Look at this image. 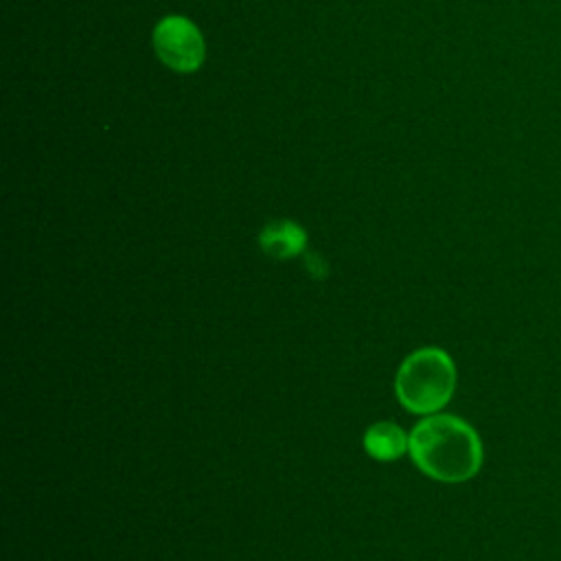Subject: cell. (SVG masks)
<instances>
[{"instance_id": "3", "label": "cell", "mask_w": 561, "mask_h": 561, "mask_svg": "<svg viewBox=\"0 0 561 561\" xmlns=\"http://www.w3.org/2000/svg\"><path fill=\"white\" fill-rule=\"evenodd\" d=\"M158 57L173 70L191 72L204 61V39L193 22L180 15L164 18L153 33Z\"/></svg>"}, {"instance_id": "1", "label": "cell", "mask_w": 561, "mask_h": 561, "mask_svg": "<svg viewBox=\"0 0 561 561\" xmlns=\"http://www.w3.org/2000/svg\"><path fill=\"white\" fill-rule=\"evenodd\" d=\"M408 449L425 476L447 484L467 482L482 467L478 432L454 414H430L416 423Z\"/></svg>"}, {"instance_id": "2", "label": "cell", "mask_w": 561, "mask_h": 561, "mask_svg": "<svg viewBox=\"0 0 561 561\" xmlns=\"http://www.w3.org/2000/svg\"><path fill=\"white\" fill-rule=\"evenodd\" d=\"M397 399L412 414H434L447 405L456 390L454 359L436 346L408 355L394 379Z\"/></svg>"}, {"instance_id": "5", "label": "cell", "mask_w": 561, "mask_h": 561, "mask_svg": "<svg viewBox=\"0 0 561 561\" xmlns=\"http://www.w3.org/2000/svg\"><path fill=\"white\" fill-rule=\"evenodd\" d=\"M307 234L294 221H272L261 232V248L274 259H289L305 250Z\"/></svg>"}, {"instance_id": "4", "label": "cell", "mask_w": 561, "mask_h": 561, "mask_svg": "<svg viewBox=\"0 0 561 561\" xmlns=\"http://www.w3.org/2000/svg\"><path fill=\"white\" fill-rule=\"evenodd\" d=\"M410 447V438L403 434V430L397 423L379 421L370 425L364 432V449L375 460L388 462L403 456V451Z\"/></svg>"}]
</instances>
